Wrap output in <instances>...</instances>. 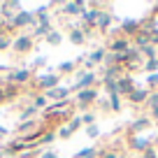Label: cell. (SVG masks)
Wrapping results in <instances>:
<instances>
[{"label":"cell","instance_id":"6da1fadb","mask_svg":"<svg viewBox=\"0 0 158 158\" xmlns=\"http://www.w3.org/2000/svg\"><path fill=\"white\" fill-rule=\"evenodd\" d=\"M95 81H98L95 72L79 70V72L74 74V84L70 86V91H72V93H79V91H84V89H95Z\"/></svg>","mask_w":158,"mask_h":158},{"label":"cell","instance_id":"7a4b0ae2","mask_svg":"<svg viewBox=\"0 0 158 158\" xmlns=\"http://www.w3.org/2000/svg\"><path fill=\"white\" fill-rule=\"evenodd\" d=\"M30 79H33V70H30V68H19V70H10V72H5V84L21 86V84H28Z\"/></svg>","mask_w":158,"mask_h":158},{"label":"cell","instance_id":"3957f363","mask_svg":"<svg viewBox=\"0 0 158 158\" xmlns=\"http://www.w3.org/2000/svg\"><path fill=\"white\" fill-rule=\"evenodd\" d=\"M35 86H37L42 93H47V91H51V89H56V86H60V74H58V72L37 74V77H35Z\"/></svg>","mask_w":158,"mask_h":158},{"label":"cell","instance_id":"277c9868","mask_svg":"<svg viewBox=\"0 0 158 158\" xmlns=\"http://www.w3.org/2000/svg\"><path fill=\"white\" fill-rule=\"evenodd\" d=\"M10 26H12V30H14V28H35V26H37V19H35V12H26V10L16 12L14 21H12Z\"/></svg>","mask_w":158,"mask_h":158},{"label":"cell","instance_id":"5b68a950","mask_svg":"<svg viewBox=\"0 0 158 158\" xmlns=\"http://www.w3.org/2000/svg\"><path fill=\"white\" fill-rule=\"evenodd\" d=\"M33 47H35V40H33V35H28V33L16 35L14 42H12V49H14L16 54H28Z\"/></svg>","mask_w":158,"mask_h":158},{"label":"cell","instance_id":"8992f818","mask_svg":"<svg viewBox=\"0 0 158 158\" xmlns=\"http://www.w3.org/2000/svg\"><path fill=\"white\" fill-rule=\"evenodd\" d=\"M142 30V21L139 19H123L121 21V26H118V33L123 35V37H135V35Z\"/></svg>","mask_w":158,"mask_h":158},{"label":"cell","instance_id":"52a82bcc","mask_svg":"<svg viewBox=\"0 0 158 158\" xmlns=\"http://www.w3.org/2000/svg\"><path fill=\"white\" fill-rule=\"evenodd\" d=\"M95 100H98V91L95 89H84V91L77 93V107L79 109H89Z\"/></svg>","mask_w":158,"mask_h":158},{"label":"cell","instance_id":"ba28073f","mask_svg":"<svg viewBox=\"0 0 158 158\" xmlns=\"http://www.w3.org/2000/svg\"><path fill=\"white\" fill-rule=\"evenodd\" d=\"M133 91H135V81H133V77H130L128 72H123V77L116 81V93L121 95V98H128Z\"/></svg>","mask_w":158,"mask_h":158},{"label":"cell","instance_id":"9c48e42d","mask_svg":"<svg viewBox=\"0 0 158 158\" xmlns=\"http://www.w3.org/2000/svg\"><path fill=\"white\" fill-rule=\"evenodd\" d=\"M133 47V42H130L128 37H123V35H118V37H114L112 42H109V47H107V51H112V54H126V51Z\"/></svg>","mask_w":158,"mask_h":158},{"label":"cell","instance_id":"30bf717a","mask_svg":"<svg viewBox=\"0 0 158 158\" xmlns=\"http://www.w3.org/2000/svg\"><path fill=\"white\" fill-rule=\"evenodd\" d=\"M70 86H56V89H51V91H47L44 93V98L47 100H51V102H60V100H68L70 98Z\"/></svg>","mask_w":158,"mask_h":158},{"label":"cell","instance_id":"8fae6325","mask_svg":"<svg viewBox=\"0 0 158 158\" xmlns=\"http://www.w3.org/2000/svg\"><path fill=\"white\" fill-rule=\"evenodd\" d=\"M149 147H153V137H147V135H135V137L130 139V149H133V151L144 153Z\"/></svg>","mask_w":158,"mask_h":158},{"label":"cell","instance_id":"7c38bea8","mask_svg":"<svg viewBox=\"0 0 158 158\" xmlns=\"http://www.w3.org/2000/svg\"><path fill=\"white\" fill-rule=\"evenodd\" d=\"M149 95H151V91L147 86H135V91L128 95V100H130V105H147Z\"/></svg>","mask_w":158,"mask_h":158},{"label":"cell","instance_id":"4fadbf2b","mask_svg":"<svg viewBox=\"0 0 158 158\" xmlns=\"http://www.w3.org/2000/svg\"><path fill=\"white\" fill-rule=\"evenodd\" d=\"M63 14H70V16H81V12L86 10V2L84 0H74V2H63L60 5Z\"/></svg>","mask_w":158,"mask_h":158},{"label":"cell","instance_id":"5bb4252c","mask_svg":"<svg viewBox=\"0 0 158 158\" xmlns=\"http://www.w3.org/2000/svg\"><path fill=\"white\" fill-rule=\"evenodd\" d=\"M100 7H95V5H89L84 12H81V21H84L86 26H91V28H95V21H98V16H100Z\"/></svg>","mask_w":158,"mask_h":158},{"label":"cell","instance_id":"9a60e30c","mask_svg":"<svg viewBox=\"0 0 158 158\" xmlns=\"http://www.w3.org/2000/svg\"><path fill=\"white\" fill-rule=\"evenodd\" d=\"M112 21H114V14H112V12H107V10H102V12H100V16H98V21H95V28L102 30V33H109Z\"/></svg>","mask_w":158,"mask_h":158},{"label":"cell","instance_id":"2e32d148","mask_svg":"<svg viewBox=\"0 0 158 158\" xmlns=\"http://www.w3.org/2000/svg\"><path fill=\"white\" fill-rule=\"evenodd\" d=\"M149 126H153V121H151L149 116H137V118L133 121V123H130V130H133L135 135H142L144 130L149 128Z\"/></svg>","mask_w":158,"mask_h":158},{"label":"cell","instance_id":"e0dca14e","mask_svg":"<svg viewBox=\"0 0 158 158\" xmlns=\"http://www.w3.org/2000/svg\"><path fill=\"white\" fill-rule=\"evenodd\" d=\"M37 128H40V126H37V121H35V118H33V121H21L19 128H16V133L23 135V137H28V135H33Z\"/></svg>","mask_w":158,"mask_h":158},{"label":"cell","instance_id":"ac0fdd59","mask_svg":"<svg viewBox=\"0 0 158 158\" xmlns=\"http://www.w3.org/2000/svg\"><path fill=\"white\" fill-rule=\"evenodd\" d=\"M70 42H72V44H84L86 42V35H84V30L81 28H77V26H74V28H70Z\"/></svg>","mask_w":158,"mask_h":158},{"label":"cell","instance_id":"d6986e66","mask_svg":"<svg viewBox=\"0 0 158 158\" xmlns=\"http://www.w3.org/2000/svg\"><path fill=\"white\" fill-rule=\"evenodd\" d=\"M133 42H135L137 49H144L147 44H151V40H149V30H139V33L133 37Z\"/></svg>","mask_w":158,"mask_h":158},{"label":"cell","instance_id":"ffe728a7","mask_svg":"<svg viewBox=\"0 0 158 158\" xmlns=\"http://www.w3.org/2000/svg\"><path fill=\"white\" fill-rule=\"evenodd\" d=\"M105 56H107V49H105V47H95V49L91 51V56H86V58H89L91 63H105Z\"/></svg>","mask_w":158,"mask_h":158},{"label":"cell","instance_id":"44dd1931","mask_svg":"<svg viewBox=\"0 0 158 158\" xmlns=\"http://www.w3.org/2000/svg\"><path fill=\"white\" fill-rule=\"evenodd\" d=\"M51 5H42L40 10H35V19H37V23H51V16H49V10Z\"/></svg>","mask_w":158,"mask_h":158},{"label":"cell","instance_id":"7402d4cb","mask_svg":"<svg viewBox=\"0 0 158 158\" xmlns=\"http://www.w3.org/2000/svg\"><path fill=\"white\" fill-rule=\"evenodd\" d=\"M107 107H109V112H121V95L118 93H112V95H107Z\"/></svg>","mask_w":158,"mask_h":158},{"label":"cell","instance_id":"603a6c76","mask_svg":"<svg viewBox=\"0 0 158 158\" xmlns=\"http://www.w3.org/2000/svg\"><path fill=\"white\" fill-rule=\"evenodd\" d=\"M51 30H54V28H51V23H37V26L33 28V40H35V37H47Z\"/></svg>","mask_w":158,"mask_h":158},{"label":"cell","instance_id":"cb8c5ba5","mask_svg":"<svg viewBox=\"0 0 158 158\" xmlns=\"http://www.w3.org/2000/svg\"><path fill=\"white\" fill-rule=\"evenodd\" d=\"M47 44H51V47H58L60 42H63V33H60V30H51L49 35H47Z\"/></svg>","mask_w":158,"mask_h":158},{"label":"cell","instance_id":"d4e9b609","mask_svg":"<svg viewBox=\"0 0 158 158\" xmlns=\"http://www.w3.org/2000/svg\"><path fill=\"white\" fill-rule=\"evenodd\" d=\"M56 137H58V135H56V130H54V128H51V130L47 128L44 133H42V137H40V147H42V144H44V147H47V144H51Z\"/></svg>","mask_w":158,"mask_h":158},{"label":"cell","instance_id":"484cf974","mask_svg":"<svg viewBox=\"0 0 158 158\" xmlns=\"http://www.w3.org/2000/svg\"><path fill=\"white\" fill-rule=\"evenodd\" d=\"M142 51V58L144 60H153V58H158V51H156V47L153 44H147L144 49H139Z\"/></svg>","mask_w":158,"mask_h":158},{"label":"cell","instance_id":"4316f807","mask_svg":"<svg viewBox=\"0 0 158 158\" xmlns=\"http://www.w3.org/2000/svg\"><path fill=\"white\" fill-rule=\"evenodd\" d=\"M35 114H37V109H35L33 105H26V107L21 109V121H33Z\"/></svg>","mask_w":158,"mask_h":158},{"label":"cell","instance_id":"83f0119b","mask_svg":"<svg viewBox=\"0 0 158 158\" xmlns=\"http://www.w3.org/2000/svg\"><path fill=\"white\" fill-rule=\"evenodd\" d=\"M74 65H77V60H63V63L58 65V74H70V72H74Z\"/></svg>","mask_w":158,"mask_h":158},{"label":"cell","instance_id":"f1b7e54d","mask_svg":"<svg viewBox=\"0 0 158 158\" xmlns=\"http://www.w3.org/2000/svg\"><path fill=\"white\" fill-rule=\"evenodd\" d=\"M33 107L37 109V112H40V109H47V107H49V100L44 98V93H42V95H35V98H33Z\"/></svg>","mask_w":158,"mask_h":158},{"label":"cell","instance_id":"f546056e","mask_svg":"<svg viewBox=\"0 0 158 158\" xmlns=\"http://www.w3.org/2000/svg\"><path fill=\"white\" fill-rule=\"evenodd\" d=\"M74 158H98V151H95L93 147H86V149H81V151L74 153Z\"/></svg>","mask_w":158,"mask_h":158},{"label":"cell","instance_id":"4dcf8cb0","mask_svg":"<svg viewBox=\"0 0 158 158\" xmlns=\"http://www.w3.org/2000/svg\"><path fill=\"white\" fill-rule=\"evenodd\" d=\"M142 70L147 74H153L158 70V58H153V60H142Z\"/></svg>","mask_w":158,"mask_h":158},{"label":"cell","instance_id":"1f68e13d","mask_svg":"<svg viewBox=\"0 0 158 158\" xmlns=\"http://www.w3.org/2000/svg\"><path fill=\"white\" fill-rule=\"evenodd\" d=\"M2 91H5V100L16 98V95H19V86H14V84H7V86H2Z\"/></svg>","mask_w":158,"mask_h":158},{"label":"cell","instance_id":"d6a6232c","mask_svg":"<svg viewBox=\"0 0 158 158\" xmlns=\"http://www.w3.org/2000/svg\"><path fill=\"white\" fill-rule=\"evenodd\" d=\"M147 89L149 91H158V72L147 74Z\"/></svg>","mask_w":158,"mask_h":158},{"label":"cell","instance_id":"836d02e7","mask_svg":"<svg viewBox=\"0 0 158 158\" xmlns=\"http://www.w3.org/2000/svg\"><path fill=\"white\" fill-rule=\"evenodd\" d=\"M81 126H84V123H81V116H72V118H70V123H68V128H70V133L74 135Z\"/></svg>","mask_w":158,"mask_h":158},{"label":"cell","instance_id":"e575fe53","mask_svg":"<svg viewBox=\"0 0 158 158\" xmlns=\"http://www.w3.org/2000/svg\"><path fill=\"white\" fill-rule=\"evenodd\" d=\"M144 107H149V112L158 107V91H151V95H149V100H147V105H144Z\"/></svg>","mask_w":158,"mask_h":158},{"label":"cell","instance_id":"d590c367","mask_svg":"<svg viewBox=\"0 0 158 158\" xmlns=\"http://www.w3.org/2000/svg\"><path fill=\"white\" fill-rule=\"evenodd\" d=\"M12 42H14V37H10V35L0 37V51H7V49H12Z\"/></svg>","mask_w":158,"mask_h":158},{"label":"cell","instance_id":"8d00e7d4","mask_svg":"<svg viewBox=\"0 0 158 158\" xmlns=\"http://www.w3.org/2000/svg\"><path fill=\"white\" fill-rule=\"evenodd\" d=\"M0 7H2V10H16V12H21V2H16V0H7V2H2V5H0Z\"/></svg>","mask_w":158,"mask_h":158},{"label":"cell","instance_id":"74e56055","mask_svg":"<svg viewBox=\"0 0 158 158\" xmlns=\"http://www.w3.org/2000/svg\"><path fill=\"white\" fill-rule=\"evenodd\" d=\"M81 123H84V126H93L95 123V114L93 112H84V114H81Z\"/></svg>","mask_w":158,"mask_h":158},{"label":"cell","instance_id":"f35d334b","mask_svg":"<svg viewBox=\"0 0 158 158\" xmlns=\"http://www.w3.org/2000/svg\"><path fill=\"white\" fill-rule=\"evenodd\" d=\"M56 135H58L60 139H68V137H72V133H70V128H68V126H60V128L56 130Z\"/></svg>","mask_w":158,"mask_h":158},{"label":"cell","instance_id":"ab89813d","mask_svg":"<svg viewBox=\"0 0 158 158\" xmlns=\"http://www.w3.org/2000/svg\"><path fill=\"white\" fill-rule=\"evenodd\" d=\"M86 135H89V137H93V139L100 137V128H98L95 123H93V126H86Z\"/></svg>","mask_w":158,"mask_h":158},{"label":"cell","instance_id":"60d3db41","mask_svg":"<svg viewBox=\"0 0 158 158\" xmlns=\"http://www.w3.org/2000/svg\"><path fill=\"white\" fill-rule=\"evenodd\" d=\"M44 65H47V56H37V58L33 60V65H30V70L33 68H44Z\"/></svg>","mask_w":158,"mask_h":158},{"label":"cell","instance_id":"b9f144b4","mask_svg":"<svg viewBox=\"0 0 158 158\" xmlns=\"http://www.w3.org/2000/svg\"><path fill=\"white\" fill-rule=\"evenodd\" d=\"M149 40H151V44H153V47H158V26L149 30Z\"/></svg>","mask_w":158,"mask_h":158},{"label":"cell","instance_id":"7bdbcfd3","mask_svg":"<svg viewBox=\"0 0 158 158\" xmlns=\"http://www.w3.org/2000/svg\"><path fill=\"white\" fill-rule=\"evenodd\" d=\"M142 158H158V149L156 147H149L147 151L142 153Z\"/></svg>","mask_w":158,"mask_h":158},{"label":"cell","instance_id":"ee69618b","mask_svg":"<svg viewBox=\"0 0 158 158\" xmlns=\"http://www.w3.org/2000/svg\"><path fill=\"white\" fill-rule=\"evenodd\" d=\"M102 84H105V91H107V95L116 93V81H102Z\"/></svg>","mask_w":158,"mask_h":158},{"label":"cell","instance_id":"f6af8a7d","mask_svg":"<svg viewBox=\"0 0 158 158\" xmlns=\"http://www.w3.org/2000/svg\"><path fill=\"white\" fill-rule=\"evenodd\" d=\"M40 158H58V153H56V151H51V149H47V151L42 153Z\"/></svg>","mask_w":158,"mask_h":158},{"label":"cell","instance_id":"bcb514c9","mask_svg":"<svg viewBox=\"0 0 158 158\" xmlns=\"http://www.w3.org/2000/svg\"><path fill=\"white\" fill-rule=\"evenodd\" d=\"M102 158H121V153H116V151H105Z\"/></svg>","mask_w":158,"mask_h":158},{"label":"cell","instance_id":"7dc6e473","mask_svg":"<svg viewBox=\"0 0 158 158\" xmlns=\"http://www.w3.org/2000/svg\"><path fill=\"white\" fill-rule=\"evenodd\" d=\"M149 118H151L153 123H158V107H156V109H151V114H149Z\"/></svg>","mask_w":158,"mask_h":158},{"label":"cell","instance_id":"c3c4849f","mask_svg":"<svg viewBox=\"0 0 158 158\" xmlns=\"http://www.w3.org/2000/svg\"><path fill=\"white\" fill-rule=\"evenodd\" d=\"M7 135H10V130H7L5 126H0V139H2V137H7Z\"/></svg>","mask_w":158,"mask_h":158},{"label":"cell","instance_id":"681fc988","mask_svg":"<svg viewBox=\"0 0 158 158\" xmlns=\"http://www.w3.org/2000/svg\"><path fill=\"white\" fill-rule=\"evenodd\" d=\"M153 147H156V149H158V133H156V135H153Z\"/></svg>","mask_w":158,"mask_h":158},{"label":"cell","instance_id":"f907efd6","mask_svg":"<svg viewBox=\"0 0 158 158\" xmlns=\"http://www.w3.org/2000/svg\"><path fill=\"white\" fill-rule=\"evenodd\" d=\"M2 100H5V91L0 89V102H2Z\"/></svg>","mask_w":158,"mask_h":158},{"label":"cell","instance_id":"816d5d0a","mask_svg":"<svg viewBox=\"0 0 158 158\" xmlns=\"http://www.w3.org/2000/svg\"><path fill=\"white\" fill-rule=\"evenodd\" d=\"M5 158H16V156H5Z\"/></svg>","mask_w":158,"mask_h":158},{"label":"cell","instance_id":"f5cc1de1","mask_svg":"<svg viewBox=\"0 0 158 158\" xmlns=\"http://www.w3.org/2000/svg\"><path fill=\"white\" fill-rule=\"evenodd\" d=\"M156 51H158V47H156Z\"/></svg>","mask_w":158,"mask_h":158}]
</instances>
